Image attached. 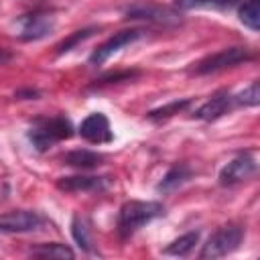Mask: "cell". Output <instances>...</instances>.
<instances>
[{"mask_svg": "<svg viewBox=\"0 0 260 260\" xmlns=\"http://www.w3.org/2000/svg\"><path fill=\"white\" fill-rule=\"evenodd\" d=\"M98 28L95 26H87V28H81V30H75L71 37H67L65 41H61L57 45V55H63V53H69L71 49H75L79 43H83L85 39H89Z\"/></svg>", "mask_w": 260, "mask_h": 260, "instance_id": "cell-21", "label": "cell"}, {"mask_svg": "<svg viewBox=\"0 0 260 260\" xmlns=\"http://www.w3.org/2000/svg\"><path fill=\"white\" fill-rule=\"evenodd\" d=\"M30 254L32 256H39V258H59V260H71L75 258V252L65 246V244H59V242H51V244H39L35 248H30Z\"/></svg>", "mask_w": 260, "mask_h": 260, "instance_id": "cell-16", "label": "cell"}, {"mask_svg": "<svg viewBox=\"0 0 260 260\" xmlns=\"http://www.w3.org/2000/svg\"><path fill=\"white\" fill-rule=\"evenodd\" d=\"M104 154L100 152H93V150H87V148H75V150H69L65 156H63V162L69 165V167H75V169H95L104 162Z\"/></svg>", "mask_w": 260, "mask_h": 260, "instance_id": "cell-13", "label": "cell"}, {"mask_svg": "<svg viewBox=\"0 0 260 260\" xmlns=\"http://www.w3.org/2000/svg\"><path fill=\"white\" fill-rule=\"evenodd\" d=\"M242 240H244V228L238 223H228L209 236V240L203 244V248L199 252V258L207 260V258L228 256L240 248Z\"/></svg>", "mask_w": 260, "mask_h": 260, "instance_id": "cell-3", "label": "cell"}, {"mask_svg": "<svg viewBox=\"0 0 260 260\" xmlns=\"http://www.w3.org/2000/svg\"><path fill=\"white\" fill-rule=\"evenodd\" d=\"M73 136V124L65 116H55V118H41L37 120L30 130H28V140L39 152L49 150L55 142L71 138Z\"/></svg>", "mask_w": 260, "mask_h": 260, "instance_id": "cell-2", "label": "cell"}, {"mask_svg": "<svg viewBox=\"0 0 260 260\" xmlns=\"http://www.w3.org/2000/svg\"><path fill=\"white\" fill-rule=\"evenodd\" d=\"M43 223H45V219L37 211H28V209H18V211L0 215V232H6V234L37 232V230H41Z\"/></svg>", "mask_w": 260, "mask_h": 260, "instance_id": "cell-5", "label": "cell"}, {"mask_svg": "<svg viewBox=\"0 0 260 260\" xmlns=\"http://www.w3.org/2000/svg\"><path fill=\"white\" fill-rule=\"evenodd\" d=\"M256 173V158L246 152L230 160L221 171H219V185L221 187H234L246 179H250Z\"/></svg>", "mask_w": 260, "mask_h": 260, "instance_id": "cell-6", "label": "cell"}, {"mask_svg": "<svg viewBox=\"0 0 260 260\" xmlns=\"http://www.w3.org/2000/svg\"><path fill=\"white\" fill-rule=\"evenodd\" d=\"M55 30V16L47 12H35L20 18V32L22 41H41Z\"/></svg>", "mask_w": 260, "mask_h": 260, "instance_id": "cell-9", "label": "cell"}, {"mask_svg": "<svg viewBox=\"0 0 260 260\" xmlns=\"http://www.w3.org/2000/svg\"><path fill=\"white\" fill-rule=\"evenodd\" d=\"M189 106H191V100H189V98H187V100H175V102H171V104H167V106H160V108H156V110H150L146 116H148L150 120H165V118H171V116L183 112V110L189 108Z\"/></svg>", "mask_w": 260, "mask_h": 260, "instance_id": "cell-20", "label": "cell"}, {"mask_svg": "<svg viewBox=\"0 0 260 260\" xmlns=\"http://www.w3.org/2000/svg\"><path fill=\"white\" fill-rule=\"evenodd\" d=\"M234 102L240 104V106H258L260 104V85H258V81H252L244 91H240L234 98Z\"/></svg>", "mask_w": 260, "mask_h": 260, "instance_id": "cell-22", "label": "cell"}, {"mask_svg": "<svg viewBox=\"0 0 260 260\" xmlns=\"http://www.w3.org/2000/svg\"><path fill=\"white\" fill-rule=\"evenodd\" d=\"M250 59V53L246 47H230V49H223L219 53H213L205 59H201L195 67V73L197 75H209V73H217L225 67H234L242 61Z\"/></svg>", "mask_w": 260, "mask_h": 260, "instance_id": "cell-4", "label": "cell"}, {"mask_svg": "<svg viewBox=\"0 0 260 260\" xmlns=\"http://www.w3.org/2000/svg\"><path fill=\"white\" fill-rule=\"evenodd\" d=\"M238 18L244 26L258 32L260 30V0H244L238 8Z\"/></svg>", "mask_w": 260, "mask_h": 260, "instance_id": "cell-17", "label": "cell"}, {"mask_svg": "<svg viewBox=\"0 0 260 260\" xmlns=\"http://www.w3.org/2000/svg\"><path fill=\"white\" fill-rule=\"evenodd\" d=\"M71 234H73V240L75 244L85 250V252H93V238H91V225H89V219L83 217V215H75L73 221H71Z\"/></svg>", "mask_w": 260, "mask_h": 260, "instance_id": "cell-15", "label": "cell"}, {"mask_svg": "<svg viewBox=\"0 0 260 260\" xmlns=\"http://www.w3.org/2000/svg\"><path fill=\"white\" fill-rule=\"evenodd\" d=\"M236 0H175V6L181 10H193V8H230Z\"/></svg>", "mask_w": 260, "mask_h": 260, "instance_id": "cell-19", "label": "cell"}, {"mask_svg": "<svg viewBox=\"0 0 260 260\" xmlns=\"http://www.w3.org/2000/svg\"><path fill=\"white\" fill-rule=\"evenodd\" d=\"M197 242H199V232H187V234L179 236L177 240H173L162 250V254H167V256H187L195 248Z\"/></svg>", "mask_w": 260, "mask_h": 260, "instance_id": "cell-18", "label": "cell"}, {"mask_svg": "<svg viewBox=\"0 0 260 260\" xmlns=\"http://www.w3.org/2000/svg\"><path fill=\"white\" fill-rule=\"evenodd\" d=\"M234 104V98L228 89H219L217 93H213L197 112H195V118L197 120H205V122H211V120H217L221 118Z\"/></svg>", "mask_w": 260, "mask_h": 260, "instance_id": "cell-11", "label": "cell"}, {"mask_svg": "<svg viewBox=\"0 0 260 260\" xmlns=\"http://www.w3.org/2000/svg\"><path fill=\"white\" fill-rule=\"evenodd\" d=\"M79 136L91 144H106L114 140L112 128H110V120L106 118V114L102 112H93L89 114L77 128Z\"/></svg>", "mask_w": 260, "mask_h": 260, "instance_id": "cell-7", "label": "cell"}, {"mask_svg": "<svg viewBox=\"0 0 260 260\" xmlns=\"http://www.w3.org/2000/svg\"><path fill=\"white\" fill-rule=\"evenodd\" d=\"M160 215H165V205L158 201H126L118 211V232L128 238Z\"/></svg>", "mask_w": 260, "mask_h": 260, "instance_id": "cell-1", "label": "cell"}, {"mask_svg": "<svg viewBox=\"0 0 260 260\" xmlns=\"http://www.w3.org/2000/svg\"><path fill=\"white\" fill-rule=\"evenodd\" d=\"M41 93L37 91V89H18L16 93H14V98H18V100H37Z\"/></svg>", "mask_w": 260, "mask_h": 260, "instance_id": "cell-24", "label": "cell"}, {"mask_svg": "<svg viewBox=\"0 0 260 260\" xmlns=\"http://www.w3.org/2000/svg\"><path fill=\"white\" fill-rule=\"evenodd\" d=\"M138 71H124V73H114V75H108V77H102L100 83H116L118 79H132L136 77Z\"/></svg>", "mask_w": 260, "mask_h": 260, "instance_id": "cell-23", "label": "cell"}, {"mask_svg": "<svg viewBox=\"0 0 260 260\" xmlns=\"http://www.w3.org/2000/svg\"><path fill=\"white\" fill-rule=\"evenodd\" d=\"M108 187V177H91V175H73L61 177L57 181V189L65 193H79V191H102Z\"/></svg>", "mask_w": 260, "mask_h": 260, "instance_id": "cell-10", "label": "cell"}, {"mask_svg": "<svg viewBox=\"0 0 260 260\" xmlns=\"http://www.w3.org/2000/svg\"><path fill=\"white\" fill-rule=\"evenodd\" d=\"M191 169H189V165L187 162H177L175 167H171L169 171H167V175L162 177V181L158 183V191H162V193H171V191H175V189H179L183 183H187L189 179H191Z\"/></svg>", "mask_w": 260, "mask_h": 260, "instance_id": "cell-14", "label": "cell"}, {"mask_svg": "<svg viewBox=\"0 0 260 260\" xmlns=\"http://www.w3.org/2000/svg\"><path fill=\"white\" fill-rule=\"evenodd\" d=\"M12 57H14V55H12L8 49H2V47H0V65H4V63H8V61H12Z\"/></svg>", "mask_w": 260, "mask_h": 260, "instance_id": "cell-25", "label": "cell"}, {"mask_svg": "<svg viewBox=\"0 0 260 260\" xmlns=\"http://www.w3.org/2000/svg\"><path fill=\"white\" fill-rule=\"evenodd\" d=\"M142 37V30L140 28H128V30H120L116 32L114 37H110L106 43H102L91 55H89V63L91 65H102L106 59H110L114 53H118L122 47L126 45H132L134 41H138Z\"/></svg>", "mask_w": 260, "mask_h": 260, "instance_id": "cell-8", "label": "cell"}, {"mask_svg": "<svg viewBox=\"0 0 260 260\" xmlns=\"http://www.w3.org/2000/svg\"><path fill=\"white\" fill-rule=\"evenodd\" d=\"M126 18L132 20H150V22H177V16L160 6H130L126 10Z\"/></svg>", "mask_w": 260, "mask_h": 260, "instance_id": "cell-12", "label": "cell"}]
</instances>
